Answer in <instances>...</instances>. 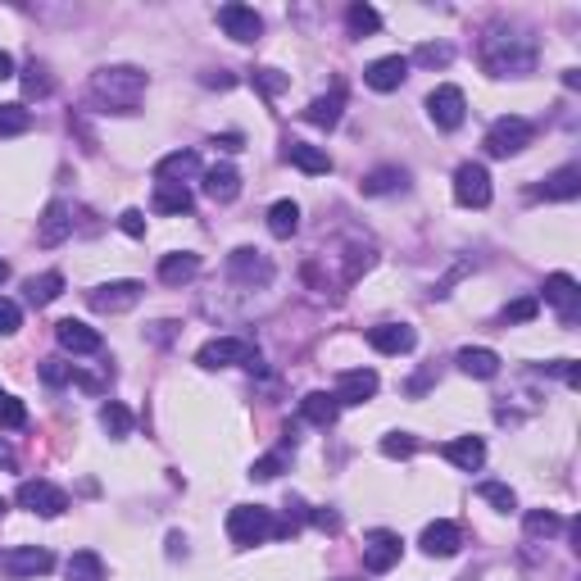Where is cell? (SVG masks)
Instances as JSON below:
<instances>
[{"label": "cell", "mask_w": 581, "mask_h": 581, "mask_svg": "<svg viewBox=\"0 0 581 581\" xmlns=\"http://www.w3.org/2000/svg\"><path fill=\"white\" fill-rule=\"evenodd\" d=\"M141 96H146V73L128 69V64H119V69H100L96 78H91V100L105 105V109H114V114H132V109L141 105Z\"/></svg>", "instance_id": "6da1fadb"}, {"label": "cell", "mask_w": 581, "mask_h": 581, "mask_svg": "<svg viewBox=\"0 0 581 581\" xmlns=\"http://www.w3.org/2000/svg\"><path fill=\"white\" fill-rule=\"evenodd\" d=\"M482 64H486V73H495V78L532 73L536 69V41L522 37V32H495V37H486V46H482Z\"/></svg>", "instance_id": "7a4b0ae2"}, {"label": "cell", "mask_w": 581, "mask_h": 581, "mask_svg": "<svg viewBox=\"0 0 581 581\" xmlns=\"http://www.w3.org/2000/svg\"><path fill=\"white\" fill-rule=\"evenodd\" d=\"M227 536L237 545H264L268 536H277L273 509H264V504H237V509L227 513Z\"/></svg>", "instance_id": "3957f363"}, {"label": "cell", "mask_w": 581, "mask_h": 581, "mask_svg": "<svg viewBox=\"0 0 581 581\" xmlns=\"http://www.w3.org/2000/svg\"><path fill=\"white\" fill-rule=\"evenodd\" d=\"M536 128L522 114H504V119L491 123V132H486V155L495 159H509V155H522V150L532 146Z\"/></svg>", "instance_id": "277c9868"}, {"label": "cell", "mask_w": 581, "mask_h": 581, "mask_svg": "<svg viewBox=\"0 0 581 581\" xmlns=\"http://www.w3.org/2000/svg\"><path fill=\"white\" fill-rule=\"evenodd\" d=\"M50 568H55V559H50V550H41V545H14V550L0 554V572H5L10 581L46 577Z\"/></svg>", "instance_id": "5b68a950"}, {"label": "cell", "mask_w": 581, "mask_h": 581, "mask_svg": "<svg viewBox=\"0 0 581 581\" xmlns=\"http://www.w3.org/2000/svg\"><path fill=\"white\" fill-rule=\"evenodd\" d=\"M200 368H227V364H246L255 368L259 364V350L250 341H241V336H218V341H209L205 350L196 355Z\"/></svg>", "instance_id": "8992f818"}, {"label": "cell", "mask_w": 581, "mask_h": 581, "mask_svg": "<svg viewBox=\"0 0 581 581\" xmlns=\"http://www.w3.org/2000/svg\"><path fill=\"white\" fill-rule=\"evenodd\" d=\"M454 200L463 209L491 205V173H486V164H459V173H454Z\"/></svg>", "instance_id": "52a82bcc"}, {"label": "cell", "mask_w": 581, "mask_h": 581, "mask_svg": "<svg viewBox=\"0 0 581 581\" xmlns=\"http://www.w3.org/2000/svg\"><path fill=\"white\" fill-rule=\"evenodd\" d=\"M427 114H432V123L441 132H454V128H463V119H468V100H463V91L459 87H436L432 96H427Z\"/></svg>", "instance_id": "ba28073f"}, {"label": "cell", "mask_w": 581, "mask_h": 581, "mask_svg": "<svg viewBox=\"0 0 581 581\" xmlns=\"http://www.w3.org/2000/svg\"><path fill=\"white\" fill-rule=\"evenodd\" d=\"M141 291L146 286L141 282H105V286H96V291H87V305L96 309V314H123V309H132L141 300Z\"/></svg>", "instance_id": "9c48e42d"}, {"label": "cell", "mask_w": 581, "mask_h": 581, "mask_svg": "<svg viewBox=\"0 0 581 581\" xmlns=\"http://www.w3.org/2000/svg\"><path fill=\"white\" fill-rule=\"evenodd\" d=\"M19 504L28 513H37V518H60V513L69 509V495H64L60 486H50V482H23Z\"/></svg>", "instance_id": "30bf717a"}, {"label": "cell", "mask_w": 581, "mask_h": 581, "mask_svg": "<svg viewBox=\"0 0 581 581\" xmlns=\"http://www.w3.org/2000/svg\"><path fill=\"white\" fill-rule=\"evenodd\" d=\"M218 28L232 41L250 46V41H259V32H264V19H259L250 5H223V10H218Z\"/></svg>", "instance_id": "8fae6325"}, {"label": "cell", "mask_w": 581, "mask_h": 581, "mask_svg": "<svg viewBox=\"0 0 581 581\" xmlns=\"http://www.w3.org/2000/svg\"><path fill=\"white\" fill-rule=\"evenodd\" d=\"M227 268H232V277L246 282V286H268V282H273V264L264 259V250H250V246L232 250V255H227Z\"/></svg>", "instance_id": "7c38bea8"}, {"label": "cell", "mask_w": 581, "mask_h": 581, "mask_svg": "<svg viewBox=\"0 0 581 581\" xmlns=\"http://www.w3.org/2000/svg\"><path fill=\"white\" fill-rule=\"evenodd\" d=\"M404 554V541L395 532H373L364 541V568L368 572H391Z\"/></svg>", "instance_id": "4fadbf2b"}, {"label": "cell", "mask_w": 581, "mask_h": 581, "mask_svg": "<svg viewBox=\"0 0 581 581\" xmlns=\"http://www.w3.org/2000/svg\"><path fill=\"white\" fill-rule=\"evenodd\" d=\"M368 345L377 355H409L418 345V336L409 323H382V327H368Z\"/></svg>", "instance_id": "5bb4252c"}, {"label": "cell", "mask_w": 581, "mask_h": 581, "mask_svg": "<svg viewBox=\"0 0 581 581\" xmlns=\"http://www.w3.org/2000/svg\"><path fill=\"white\" fill-rule=\"evenodd\" d=\"M336 404H364L377 395V373L373 368H345L341 377H336Z\"/></svg>", "instance_id": "9a60e30c"}, {"label": "cell", "mask_w": 581, "mask_h": 581, "mask_svg": "<svg viewBox=\"0 0 581 581\" xmlns=\"http://www.w3.org/2000/svg\"><path fill=\"white\" fill-rule=\"evenodd\" d=\"M55 341H60L69 355H96L100 345H105L96 327L78 323V318H64V323H55Z\"/></svg>", "instance_id": "2e32d148"}, {"label": "cell", "mask_w": 581, "mask_h": 581, "mask_svg": "<svg viewBox=\"0 0 581 581\" xmlns=\"http://www.w3.org/2000/svg\"><path fill=\"white\" fill-rule=\"evenodd\" d=\"M69 232H73V209L64 205V200H50L46 214L37 218V241L41 246H60Z\"/></svg>", "instance_id": "e0dca14e"}, {"label": "cell", "mask_w": 581, "mask_h": 581, "mask_svg": "<svg viewBox=\"0 0 581 581\" xmlns=\"http://www.w3.org/2000/svg\"><path fill=\"white\" fill-rule=\"evenodd\" d=\"M404 78H409V60L404 55H382V60H373L364 69V82L373 91H400Z\"/></svg>", "instance_id": "ac0fdd59"}, {"label": "cell", "mask_w": 581, "mask_h": 581, "mask_svg": "<svg viewBox=\"0 0 581 581\" xmlns=\"http://www.w3.org/2000/svg\"><path fill=\"white\" fill-rule=\"evenodd\" d=\"M441 454L454 463V468H463V473H477L486 463V441L482 436H454V441L441 445Z\"/></svg>", "instance_id": "d6986e66"}, {"label": "cell", "mask_w": 581, "mask_h": 581, "mask_svg": "<svg viewBox=\"0 0 581 581\" xmlns=\"http://www.w3.org/2000/svg\"><path fill=\"white\" fill-rule=\"evenodd\" d=\"M545 300H550V305L563 314V323H577L581 291H577V282H572L568 273H550V277H545Z\"/></svg>", "instance_id": "ffe728a7"}, {"label": "cell", "mask_w": 581, "mask_h": 581, "mask_svg": "<svg viewBox=\"0 0 581 581\" xmlns=\"http://www.w3.org/2000/svg\"><path fill=\"white\" fill-rule=\"evenodd\" d=\"M196 173H200L196 150H173V155H164L155 164V182H168V187H182V182L196 178Z\"/></svg>", "instance_id": "44dd1931"}, {"label": "cell", "mask_w": 581, "mask_h": 581, "mask_svg": "<svg viewBox=\"0 0 581 581\" xmlns=\"http://www.w3.org/2000/svg\"><path fill=\"white\" fill-rule=\"evenodd\" d=\"M286 164H296L300 173H309V178L332 173V155L318 150V146H309V141H286Z\"/></svg>", "instance_id": "7402d4cb"}, {"label": "cell", "mask_w": 581, "mask_h": 581, "mask_svg": "<svg viewBox=\"0 0 581 581\" xmlns=\"http://www.w3.org/2000/svg\"><path fill=\"white\" fill-rule=\"evenodd\" d=\"M536 196L541 200H577L581 196V164H563L559 173H550V178L536 187Z\"/></svg>", "instance_id": "603a6c76"}, {"label": "cell", "mask_w": 581, "mask_h": 581, "mask_svg": "<svg viewBox=\"0 0 581 581\" xmlns=\"http://www.w3.org/2000/svg\"><path fill=\"white\" fill-rule=\"evenodd\" d=\"M205 196L218 200V205H232L241 196V173L232 164H214L205 173Z\"/></svg>", "instance_id": "cb8c5ba5"}, {"label": "cell", "mask_w": 581, "mask_h": 581, "mask_svg": "<svg viewBox=\"0 0 581 581\" xmlns=\"http://www.w3.org/2000/svg\"><path fill=\"white\" fill-rule=\"evenodd\" d=\"M423 550L432 554V559H450L454 550H459V527L454 522H427L423 527Z\"/></svg>", "instance_id": "d4e9b609"}, {"label": "cell", "mask_w": 581, "mask_h": 581, "mask_svg": "<svg viewBox=\"0 0 581 581\" xmlns=\"http://www.w3.org/2000/svg\"><path fill=\"white\" fill-rule=\"evenodd\" d=\"M459 368L468 377H482V382H491V377L500 373V355H495V350H486V345H463V350H459Z\"/></svg>", "instance_id": "484cf974"}, {"label": "cell", "mask_w": 581, "mask_h": 581, "mask_svg": "<svg viewBox=\"0 0 581 581\" xmlns=\"http://www.w3.org/2000/svg\"><path fill=\"white\" fill-rule=\"evenodd\" d=\"M196 273H200V255H191V250L159 259V282L164 286H187Z\"/></svg>", "instance_id": "4316f807"}, {"label": "cell", "mask_w": 581, "mask_h": 581, "mask_svg": "<svg viewBox=\"0 0 581 581\" xmlns=\"http://www.w3.org/2000/svg\"><path fill=\"white\" fill-rule=\"evenodd\" d=\"M336 414H341V404H336V395H327V391H309L305 400H300V418L314 423V427H332Z\"/></svg>", "instance_id": "83f0119b"}, {"label": "cell", "mask_w": 581, "mask_h": 581, "mask_svg": "<svg viewBox=\"0 0 581 581\" xmlns=\"http://www.w3.org/2000/svg\"><path fill=\"white\" fill-rule=\"evenodd\" d=\"M341 109H345V91L332 87L327 96H318L314 105L305 109V123H314V128H336V123H341Z\"/></svg>", "instance_id": "f1b7e54d"}, {"label": "cell", "mask_w": 581, "mask_h": 581, "mask_svg": "<svg viewBox=\"0 0 581 581\" xmlns=\"http://www.w3.org/2000/svg\"><path fill=\"white\" fill-rule=\"evenodd\" d=\"M268 232H273L277 241H291L300 232V205L296 200H277L273 209H268Z\"/></svg>", "instance_id": "f546056e"}, {"label": "cell", "mask_w": 581, "mask_h": 581, "mask_svg": "<svg viewBox=\"0 0 581 581\" xmlns=\"http://www.w3.org/2000/svg\"><path fill=\"white\" fill-rule=\"evenodd\" d=\"M150 209H155V214H191V191H187V187H168V182H159V187H155V200H150Z\"/></svg>", "instance_id": "4dcf8cb0"}, {"label": "cell", "mask_w": 581, "mask_h": 581, "mask_svg": "<svg viewBox=\"0 0 581 581\" xmlns=\"http://www.w3.org/2000/svg\"><path fill=\"white\" fill-rule=\"evenodd\" d=\"M23 291H28V300L41 309V305H50V300H55V296H60V291H64V277H60V273L28 277V282H23Z\"/></svg>", "instance_id": "1f68e13d"}, {"label": "cell", "mask_w": 581, "mask_h": 581, "mask_svg": "<svg viewBox=\"0 0 581 581\" xmlns=\"http://www.w3.org/2000/svg\"><path fill=\"white\" fill-rule=\"evenodd\" d=\"M64 572H69V581H105V563L96 550H78Z\"/></svg>", "instance_id": "d6a6232c"}, {"label": "cell", "mask_w": 581, "mask_h": 581, "mask_svg": "<svg viewBox=\"0 0 581 581\" xmlns=\"http://www.w3.org/2000/svg\"><path fill=\"white\" fill-rule=\"evenodd\" d=\"M345 23H350V37H373V32L382 28V14H377L373 5H350V10H345Z\"/></svg>", "instance_id": "836d02e7"}, {"label": "cell", "mask_w": 581, "mask_h": 581, "mask_svg": "<svg viewBox=\"0 0 581 581\" xmlns=\"http://www.w3.org/2000/svg\"><path fill=\"white\" fill-rule=\"evenodd\" d=\"M404 187V168H373L364 178V196H386V191Z\"/></svg>", "instance_id": "e575fe53"}, {"label": "cell", "mask_w": 581, "mask_h": 581, "mask_svg": "<svg viewBox=\"0 0 581 581\" xmlns=\"http://www.w3.org/2000/svg\"><path fill=\"white\" fill-rule=\"evenodd\" d=\"M100 427H105V432L114 436V441H123V436L132 432V414H128V409H123L119 400H109L105 409H100Z\"/></svg>", "instance_id": "d590c367"}, {"label": "cell", "mask_w": 581, "mask_h": 581, "mask_svg": "<svg viewBox=\"0 0 581 581\" xmlns=\"http://www.w3.org/2000/svg\"><path fill=\"white\" fill-rule=\"evenodd\" d=\"M32 128V109L23 105H0V137H23Z\"/></svg>", "instance_id": "8d00e7d4"}, {"label": "cell", "mask_w": 581, "mask_h": 581, "mask_svg": "<svg viewBox=\"0 0 581 581\" xmlns=\"http://www.w3.org/2000/svg\"><path fill=\"white\" fill-rule=\"evenodd\" d=\"M559 532H563L559 513H550V509H532V513H527V536H545V541H550V536H559Z\"/></svg>", "instance_id": "74e56055"}, {"label": "cell", "mask_w": 581, "mask_h": 581, "mask_svg": "<svg viewBox=\"0 0 581 581\" xmlns=\"http://www.w3.org/2000/svg\"><path fill=\"white\" fill-rule=\"evenodd\" d=\"M23 423H28V409H23V404L14 400L10 391H0V427H10V432H19Z\"/></svg>", "instance_id": "f35d334b"}, {"label": "cell", "mask_w": 581, "mask_h": 581, "mask_svg": "<svg viewBox=\"0 0 581 581\" xmlns=\"http://www.w3.org/2000/svg\"><path fill=\"white\" fill-rule=\"evenodd\" d=\"M536 314H541V300H536V296H522V300H513V305H504L500 318L513 327V323H532Z\"/></svg>", "instance_id": "ab89813d"}, {"label": "cell", "mask_w": 581, "mask_h": 581, "mask_svg": "<svg viewBox=\"0 0 581 581\" xmlns=\"http://www.w3.org/2000/svg\"><path fill=\"white\" fill-rule=\"evenodd\" d=\"M414 450H418V441H414L409 432H391V436L382 441V454H386V459H409Z\"/></svg>", "instance_id": "60d3db41"}, {"label": "cell", "mask_w": 581, "mask_h": 581, "mask_svg": "<svg viewBox=\"0 0 581 581\" xmlns=\"http://www.w3.org/2000/svg\"><path fill=\"white\" fill-rule=\"evenodd\" d=\"M482 500H491L495 509H504V513H509V509H518V495H513L504 482H486V486H482Z\"/></svg>", "instance_id": "b9f144b4"}, {"label": "cell", "mask_w": 581, "mask_h": 581, "mask_svg": "<svg viewBox=\"0 0 581 581\" xmlns=\"http://www.w3.org/2000/svg\"><path fill=\"white\" fill-rule=\"evenodd\" d=\"M414 60H418V64H427V69H445V64L454 60V50H450V46H418Z\"/></svg>", "instance_id": "7bdbcfd3"}, {"label": "cell", "mask_w": 581, "mask_h": 581, "mask_svg": "<svg viewBox=\"0 0 581 581\" xmlns=\"http://www.w3.org/2000/svg\"><path fill=\"white\" fill-rule=\"evenodd\" d=\"M255 87H264L268 96H277V91L291 87V78H286V73H277V69H255Z\"/></svg>", "instance_id": "ee69618b"}, {"label": "cell", "mask_w": 581, "mask_h": 581, "mask_svg": "<svg viewBox=\"0 0 581 581\" xmlns=\"http://www.w3.org/2000/svg\"><path fill=\"white\" fill-rule=\"evenodd\" d=\"M41 377H46L50 386H64V382H73V364H64V359H46V364H41Z\"/></svg>", "instance_id": "f6af8a7d"}, {"label": "cell", "mask_w": 581, "mask_h": 581, "mask_svg": "<svg viewBox=\"0 0 581 581\" xmlns=\"http://www.w3.org/2000/svg\"><path fill=\"white\" fill-rule=\"evenodd\" d=\"M19 323H23L19 305H14V300H5V296H0V336H14V332H19Z\"/></svg>", "instance_id": "bcb514c9"}, {"label": "cell", "mask_w": 581, "mask_h": 581, "mask_svg": "<svg viewBox=\"0 0 581 581\" xmlns=\"http://www.w3.org/2000/svg\"><path fill=\"white\" fill-rule=\"evenodd\" d=\"M23 91H28V96H50V78H46V69H41V64H32V69H28Z\"/></svg>", "instance_id": "7dc6e473"}, {"label": "cell", "mask_w": 581, "mask_h": 581, "mask_svg": "<svg viewBox=\"0 0 581 581\" xmlns=\"http://www.w3.org/2000/svg\"><path fill=\"white\" fill-rule=\"evenodd\" d=\"M119 227L123 232H128V237H146V214H141V209H123V218H119Z\"/></svg>", "instance_id": "c3c4849f"}, {"label": "cell", "mask_w": 581, "mask_h": 581, "mask_svg": "<svg viewBox=\"0 0 581 581\" xmlns=\"http://www.w3.org/2000/svg\"><path fill=\"white\" fill-rule=\"evenodd\" d=\"M282 454H268V459H259L255 463V473H250V477H255V482H268V477H277V473H282Z\"/></svg>", "instance_id": "681fc988"}, {"label": "cell", "mask_w": 581, "mask_h": 581, "mask_svg": "<svg viewBox=\"0 0 581 581\" xmlns=\"http://www.w3.org/2000/svg\"><path fill=\"white\" fill-rule=\"evenodd\" d=\"M5 78H14V55L10 50H0V82Z\"/></svg>", "instance_id": "f907efd6"}, {"label": "cell", "mask_w": 581, "mask_h": 581, "mask_svg": "<svg viewBox=\"0 0 581 581\" xmlns=\"http://www.w3.org/2000/svg\"><path fill=\"white\" fill-rule=\"evenodd\" d=\"M218 146H223V150H241V137H237V132H227V137H218Z\"/></svg>", "instance_id": "816d5d0a"}, {"label": "cell", "mask_w": 581, "mask_h": 581, "mask_svg": "<svg viewBox=\"0 0 581 581\" xmlns=\"http://www.w3.org/2000/svg\"><path fill=\"white\" fill-rule=\"evenodd\" d=\"M0 463H14V454H10V445L0 441Z\"/></svg>", "instance_id": "f5cc1de1"}, {"label": "cell", "mask_w": 581, "mask_h": 581, "mask_svg": "<svg viewBox=\"0 0 581 581\" xmlns=\"http://www.w3.org/2000/svg\"><path fill=\"white\" fill-rule=\"evenodd\" d=\"M5 277H10V264H5V259H0V282H5Z\"/></svg>", "instance_id": "db71d44e"}, {"label": "cell", "mask_w": 581, "mask_h": 581, "mask_svg": "<svg viewBox=\"0 0 581 581\" xmlns=\"http://www.w3.org/2000/svg\"><path fill=\"white\" fill-rule=\"evenodd\" d=\"M0 518H5V495H0Z\"/></svg>", "instance_id": "11a10c76"}]
</instances>
